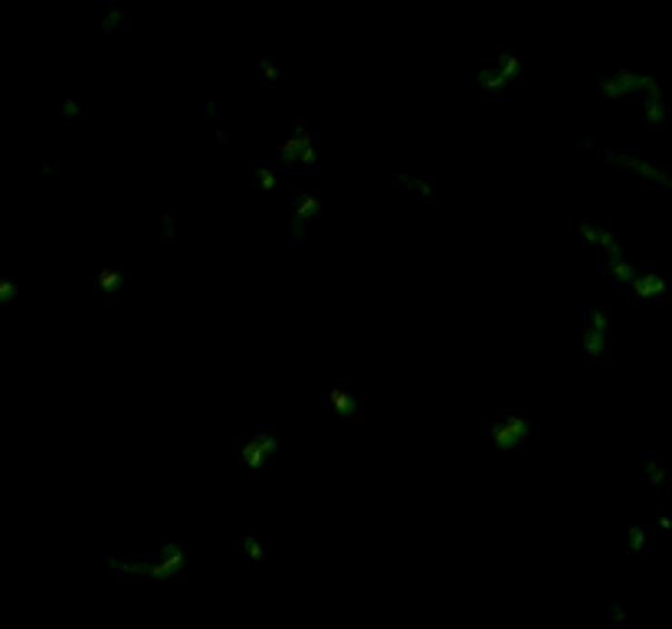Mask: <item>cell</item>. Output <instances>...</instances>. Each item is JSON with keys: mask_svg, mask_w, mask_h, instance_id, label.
Listing matches in <instances>:
<instances>
[{"mask_svg": "<svg viewBox=\"0 0 672 629\" xmlns=\"http://www.w3.org/2000/svg\"><path fill=\"white\" fill-rule=\"evenodd\" d=\"M106 564L128 577H151V581H171L174 573L188 567V554L180 544H164L155 561H125V557H106Z\"/></svg>", "mask_w": 672, "mask_h": 629, "instance_id": "1", "label": "cell"}, {"mask_svg": "<svg viewBox=\"0 0 672 629\" xmlns=\"http://www.w3.org/2000/svg\"><path fill=\"white\" fill-rule=\"evenodd\" d=\"M518 76H522V59L512 56V53H499L495 63L475 73V86L485 92H502V89H508Z\"/></svg>", "mask_w": 672, "mask_h": 629, "instance_id": "2", "label": "cell"}, {"mask_svg": "<svg viewBox=\"0 0 672 629\" xmlns=\"http://www.w3.org/2000/svg\"><path fill=\"white\" fill-rule=\"evenodd\" d=\"M653 89H659L653 76L633 73V69H620V73L600 79V92L606 98H620V96H630V92H653Z\"/></svg>", "mask_w": 672, "mask_h": 629, "instance_id": "3", "label": "cell"}, {"mask_svg": "<svg viewBox=\"0 0 672 629\" xmlns=\"http://www.w3.org/2000/svg\"><path fill=\"white\" fill-rule=\"evenodd\" d=\"M279 446H282V442H279L276 433H270V430H260V433L249 436V440L243 442L239 459H243L246 469H262L279 452Z\"/></svg>", "mask_w": 672, "mask_h": 629, "instance_id": "4", "label": "cell"}, {"mask_svg": "<svg viewBox=\"0 0 672 629\" xmlns=\"http://www.w3.org/2000/svg\"><path fill=\"white\" fill-rule=\"evenodd\" d=\"M489 436L492 442L499 446L502 452L515 450V446H522L528 436H532V423L522 417H505V420H495V423L489 426Z\"/></svg>", "mask_w": 672, "mask_h": 629, "instance_id": "5", "label": "cell"}, {"mask_svg": "<svg viewBox=\"0 0 672 629\" xmlns=\"http://www.w3.org/2000/svg\"><path fill=\"white\" fill-rule=\"evenodd\" d=\"M279 155H282V164H315L319 161V147H315V141L302 125H295L292 135L279 147Z\"/></svg>", "mask_w": 672, "mask_h": 629, "instance_id": "6", "label": "cell"}, {"mask_svg": "<svg viewBox=\"0 0 672 629\" xmlns=\"http://www.w3.org/2000/svg\"><path fill=\"white\" fill-rule=\"evenodd\" d=\"M321 213V197L311 194V190H302V194L295 197L292 204V213H289V229H292L295 239L305 237V227H309L315 217Z\"/></svg>", "mask_w": 672, "mask_h": 629, "instance_id": "7", "label": "cell"}, {"mask_svg": "<svg viewBox=\"0 0 672 629\" xmlns=\"http://www.w3.org/2000/svg\"><path fill=\"white\" fill-rule=\"evenodd\" d=\"M606 164H614V167H623V171H633V174H643V178L656 180V184H663V188L672 190V178L666 171H659L656 164H649L647 157H636V155H620V151H606Z\"/></svg>", "mask_w": 672, "mask_h": 629, "instance_id": "8", "label": "cell"}, {"mask_svg": "<svg viewBox=\"0 0 672 629\" xmlns=\"http://www.w3.org/2000/svg\"><path fill=\"white\" fill-rule=\"evenodd\" d=\"M393 180H397V184L413 197H423V200L433 197V184H430L426 178H420V174H413V171H397L393 174Z\"/></svg>", "mask_w": 672, "mask_h": 629, "instance_id": "9", "label": "cell"}, {"mask_svg": "<svg viewBox=\"0 0 672 629\" xmlns=\"http://www.w3.org/2000/svg\"><path fill=\"white\" fill-rule=\"evenodd\" d=\"M630 289L639 295V299H653V295H663L666 292V282L659 276H653V272H639V276L633 279Z\"/></svg>", "mask_w": 672, "mask_h": 629, "instance_id": "10", "label": "cell"}, {"mask_svg": "<svg viewBox=\"0 0 672 629\" xmlns=\"http://www.w3.org/2000/svg\"><path fill=\"white\" fill-rule=\"evenodd\" d=\"M328 403H331V410H335L338 417H354L358 413V397L348 391H331L328 393Z\"/></svg>", "mask_w": 672, "mask_h": 629, "instance_id": "11", "label": "cell"}, {"mask_svg": "<svg viewBox=\"0 0 672 629\" xmlns=\"http://www.w3.org/2000/svg\"><path fill=\"white\" fill-rule=\"evenodd\" d=\"M581 348H584V354H590V358H600V354L606 351V331L587 325V331L581 335Z\"/></svg>", "mask_w": 672, "mask_h": 629, "instance_id": "12", "label": "cell"}, {"mask_svg": "<svg viewBox=\"0 0 672 629\" xmlns=\"http://www.w3.org/2000/svg\"><path fill=\"white\" fill-rule=\"evenodd\" d=\"M98 289H102L106 295L122 292V289H125V276L118 269H102V272H98Z\"/></svg>", "mask_w": 672, "mask_h": 629, "instance_id": "13", "label": "cell"}, {"mask_svg": "<svg viewBox=\"0 0 672 629\" xmlns=\"http://www.w3.org/2000/svg\"><path fill=\"white\" fill-rule=\"evenodd\" d=\"M253 178H256V184H260V188L266 190V194H270V190H276V184H279L276 171H272V167H266V164L253 167Z\"/></svg>", "mask_w": 672, "mask_h": 629, "instance_id": "14", "label": "cell"}, {"mask_svg": "<svg viewBox=\"0 0 672 629\" xmlns=\"http://www.w3.org/2000/svg\"><path fill=\"white\" fill-rule=\"evenodd\" d=\"M243 551H246V557H249V561H262V557H266V548H262V541L256 538V534H246Z\"/></svg>", "mask_w": 672, "mask_h": 629, "instance_id": "15", "label": "cell"}, {"mask_svg": "<svg viewBox=\"0 0 672 629\" xmlns=\"http://www.w3.org/2000/svg\"><path fill=\"white\" fill-rule=\"evenodd\" d=\"M16 295H20V289H16V282H14V279H0V305L14 302Z\"/></svg>", "mask_w": 672, "mask_h": 629, "instance_id": "16", "label": "cell"}, {"mask_svg": "<svg viewBox=\"0 0 672 629\" xmlns=\"http://www.w3.org/2000/svg\"><path fill=\"white\" fill-rule=\"evenodd\" d=\"M260 73L266 76V82H279V79H282V73H279V66L272 63L270 56H260Z\"/></svg>", "mask_w": 672, "mask_h": 629, "instance_id": "17", "label": "cell"}, {"mask_svg": "<svg viewBox=\"0 0 672 629\" xmlns=\"http://www.w3.org/2000/svg\"><path fill=\"white\" fill-rule=\"evenodd\" d=\"M647 479L653 485H666V469L659 462H647Z\"/></svg>", "mask_w": 672, "mask_h": 629, "instance_id": "18", "label": "cell"}, {"mask_svg": "<svg viewBox=\"0 0 672 629\" xmlns=\"http://www.w3.org/2000/svg\"><path fill=\"white\" fill-rule=\"evenodd\" d=\"M626 541H630L633 551H643V541H647V534H643V528H639V524H633L630 532H626Z\"/></svg>", "mask_w": 672, "mask_h": 629, "instance_id": "19", "label": "cell"}, {"mask_svg": "<svg viewBox=\"0 0 672 629\" xmlns=\"http://www.w3.org/2000/svg\"><path fill=\"white\" fill-rule=\"evenodd\" d=\"M161 229H164V239H174V237H178V227H174L171 213H161Z\"/></svg>", "mask_w": 672, "mask_h": 629, "instance_id": "20", "label": "cell"}, {"mask_svg": "<svg viewBox=\"0 0 672 629\" xmlns=\"http://www.w3.org/2000/svg\"><path fill=\"white\" fill-rule=\"evenodd\" d=\"M122 10H112V14H108L106 16V26H102V30H106V33H112L115 30V26H118V24H122Z\"/></svg>", "mask_w": 672, "mask_h": 629, "instance_id": "21", "label": "cell"}, {"mask_svg": "<svg viewBox=\"0 0 672 629\" xmlns=\"http://www.w3.org/2000/svg\"><path fill=\"white\" fill-rule=\"evenodd\" d=\"M63 115H69V118H73V115H79V102H76V98H66Z\"/></svg>", "mask_w": 672, "mask_h": 629, "instance_id": "22", "label": "cell"}]
</instances>
